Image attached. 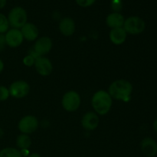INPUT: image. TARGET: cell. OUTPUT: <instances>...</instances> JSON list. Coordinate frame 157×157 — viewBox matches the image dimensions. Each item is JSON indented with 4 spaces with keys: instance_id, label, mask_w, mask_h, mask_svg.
<instances>
[{
    "instance_id": "cell-1",
    "label": "cell",
    "mask_w": 157,
    "mask_h": 157,
    "mask_svg": "<svg viewBox=\"0 0 157 157\" xmlns=\"http://www.w3.org/2000/svg\"><path fill=\"white\" fill-rule=\"evenodd\" d=\"M109 94L112 99L118 101H128L133 92V85L130 81L124 79H119L113 81L109 86Z\"/></svg>"
},
{
    "instance_id": "cell-2",
    "label": "cell",
    "mask_w": 157,
    "mask_h": 157,
    "mask_svg": "<svg viewBox=\"0 0 157 157\" xmlns=\"http://www.w3.org/2000/svg\"><path fill=\"white\" fill-rule=\"evenodd\" d=\"M112 98L105 90H98L93 95L91 105L97 114L105 115L110 111L112 107Z\"/></svg>"
},
{
    "instance_id": "cell-3",
    "label": "cell",
    "mask_w": 157,
    "mask_h": 157,
    "mask_svg": "<svg viewBox=\"0 0 157 157\" xmlns=\"http://www.w3.org/2000/svg\"><path fill=\"white\" fill-rule=\"evenodd\" d=\"M9 26L12 29H19L27 23V12L23 8L15 7L9 12L7 17Z\"/></svg>"
},
{
    "instance_id": "cell-4",
    "label": "cell",
    "mask_w": 157,
    "mask_h": 157,
    "mask_svg": "<svg viewBox=\"0 0 157 157\" xmlns=\"http://www.w3.org/2000/svg\"><path fill=\"white\" fill-rule=\"evenodd\" d=\"M81 99L80 94L75 90H69L66 92L62 98L61 104L66 111H76L81 105Z\"/></svg>"
},
{
    "instance_id": "cell-5",
    "label": "cell",
    "mask_w": 157,
    "mask_h": 157,
    "mask_svg": "<svg viewBox=\"0 0 157 157\" xmlns=\"http://www.w3.org/2000/svg\"><path fill=\"white\" fill-rule=\"evenodd\" d=\"M123 28L127 33L130 35H139L145 30L146 23L140 17L130 16L125 19Z\"/></svg>"
},
{
    "instance_id": "cell-6",
    "label": "cell",
    "mask_w": 157,
    "mask_h": 157,
    "mask_svg": "<svg viewBox=\"0 0 157 157\" xmlns=\"http://www.w3.org/2000/svg\"><path fill=\"white\" fill-rule=\"evenodd\" d=\"M38 119L32 115H27L20 120L18 124V128L21 133L24 134H31L37 130L38 128Z\"/></svg>"
},
{
    "instance_id": "cell-7",
    "label": "cell",
    "mask_w": 157,
    "mask_h": 157,
    "mask_svg": "<svg viewBox=\"0 0 157 157\" xmlns=\"http://www.w3.org/2000/svg\"><path fill=\"white\" fill-rule=\"evenodd\" d=\"M9 94L12 98L21 99L25 98L30 91V86L25 81H16L12 83L9 87Z\"/></svg>"
},
{
    "instance_id": "cell-8",
    "label": "cell",
    "mask_w": 157,
    "mask_h": 157,
    "mask_svg": "<svg viewBox=\"0 0 157 157\" xmlns=\"http://www.w3.org/2000/svg\"><path fill=\"white\" fill-rule=\"evenodd\" d=\"M35 67L36 71L41 76H48L51 75L53 71V65L48 58L39 56L35 59Z\"/></svg>"
},
{
    "instance_id": "cell-9",
    "label": "cell",
    "mask_w": 157,
    "mask_h": 157,
    "mask_svg": "<svg viewBox=\"0 0 157 157\" xmlns=\"http://www.w3.org/2000/svg\"><path fill=\"white\" fill-rule=\"evenodd\" d=\"M5 38H6V45L11 48L18 47L21 45L24 40L20 29H9L5 34Z\"/></svg>"
},
{
    "instance_id": "cell-10",
    "label": "cell",
    "mask_w": 157,
    "mask_h": 157,
    "mask_svg": "<svg viewBox=\"0 0 157 157\" xmlns=\"http://www.w3.org/2000/svg\"><path fill=\"white\" fill-rule=\"evenodd\" d=\"M52 39L47 36H43L36 40L34 44V51L39 56H43L52 50Z\"/></svg>"
},
{
    "instance_id": "cell-11",
    "label": "cell",
    "mask_w": 157,
    "mask_h": 157,
    "mask_svg": "<svg viewBox=\"0 0 157 157\" xmlns=\"http://www.w3.org/2000/svg\"><path fill=\"white\" fill-rule=\"evenodd\" d=\"M99 117L94 112H87L83 116L81 120V125L83 128L88 131H92L98 128L99 125Z\"/></svg>"
},
{
    "instance_id": "cell-12",
    "label": "cell",
    "mask_w": 157,
    "mask_h": 157,
    "mask_svg": "<svg viewBox=\"0 0 157 157\" xmlns=\"http://www.w3.org/2000/svg\"><path fill=\"white\" fill-rule=\"evenodd\" d=\"M140 148L147 157H154L157 154V143L151 137H146L141 141Z\"/></svg>"
},
{
    "instance_id": "cell-13",
    "label": "cell",
    "mask_w": 157,
    "mask_h": 157,
    "mask_svg": "<svg viewBox=\"0 0 157 157\" xmlns=\"http://www.w3.org/2000/svg\"><path fill=\"white\" fill-rule=\"evenodd\" d=\"M22 36L27 41H33L38 38V29L35 25L33 23L27 22L23 27L20 29Z\"/></svg>"
},
{
    "instance_id": "cell-14",
    "label": "cell",
    "mask_w": 157,
    "mask_h": 157,
    "mask_svg": "<svg viewBox=\"0 0 157 157\" xmlns=\"http://www.w3.org/2000/svg\"><path fill=\"white\" fill-rule=\"evenodd\" d=\"M75 21L71 18L66 17L62 18L59 23V30L63 35L66 37L71 36L75 32Z\"/></svg>"
},
{
    "instance_id": "cell-15",
    "label": "cell",
    "mask_w": 157,
    "mask_h": 157,
    "mask_svg": "<svg viewBox=\"0 0 157 157\" xmlns=\"http://www.w3.org/2000/svg\"><path fill=\"white\" fill-rule=\"evenodd\" d=\"M110 40L113 44L120 45L125 42L127 37V33L123 27L112 29L109 34Z\"/></svg>"
},
{
    "instance_id": "cell-16",
    "label": "cell",
    "mask_w": 157,
    "mask_h": 157,
    "mask_svg": "<svg viewBox=\"0 0 157 157\" xmlns=\"http://www.w3.org/2000/svg\"><path fill=\"white\" fill-rule=\"evenodd\" d=\"M124 15H121L120 12H113L108 15L106 18V23L108 27L110 29H117V28H121L124 26Z\"/></svg>"
},
{
    "instance_id": "cell-17",
    "label": "cell",
    "mask_w": 157,
    "mask_h": 157,
    "mask_svg": "<svg viewBox=\"0 0 157 157\" xmlns=\"http://www.w3.org/2000/svg\"><path fill=\"white\" fill-rule=\"evenodd\" d=\"M16 145L18 148H19L21 150H29L32 145V139L29 136V135L21 133L17 136Z\"/></svg>"
},
{
    "instance_id": "cell-18",
    "label": "cell",
    "mask_w": 157,
    "mask_h": 157,
    "mask_svg": "<svg viewBox=\"0 0 157 157\" xmlns=\"http://www.w3.org/2000/svg\"><path fill=\"white\" fill-rule=\"evenodd\" d=\"M0 157H22L21 151L12 147H6L0 151Z\"/></svg>"
},
{
    "instance_id": "cell-19",
    "label": "cell",
    "mask_w": 157,
    "mask_h": 157,
    "mask_svg": "<svg viewBox=\"0 0 157 157\" xmlns=\"http://www.w3.org/2000/svg\"><path fill=\"white\" fill-rule=\"evenodd\" d=\"M9 29V23L7 17L0 13V34H5Z\"/></svg>"
},
{
    "instance_id": "cell-20",
    "label": "cell",
    "mask_w": 157,
    "mask_h": 157,
    "mask_svg": "<svg viewBox=\"0 0 157 157\" xmlns=\"http://www.w3.org/2000/svg\"><path fill=\"white\" fill-rule=\"evenodd\" d=\"M10 96L9 88L3 85H0V101H5Z\"/></svg>"
},
{
    "instance_id": "cell-21",
    "label": "cell",
    "mask_w": 157,
    "mask_h": 157,
    "mask_svg": "<svg viewBox=\"0 0 157 157\" xmlns=\"http://www.w3.org/2000/svg\"><path fill=\"white\" fill-rule=\"evenodd\" d=\"M95 2H96V0H76V2L78 6L84 8L91 6Z\"/></svg>"
},
{
    "instance_id": "cell-22",
    "label": "cell",
    "mask_w": 157,
    "mask_h": 157,
    "mask_svg": "<svg viewBox=\"0 0 157 157\" xmlns=\"http://www.w3.org/2000/svg\"><path fill=\"white\" fill-rule=\"evenodd\" d=\"M35 58L33 56H32L31 55H27L23 59V63H24L25 65L28 66V67H31V66L34 65L35 64Z\"/></svg>"
},
{
    "instance_id": "cell-23",
    "label": "cell",
    "mask_w": 157,
    "mask_h": 157,
    "mask_svg": "<svg viewBox=\"0 0 157 157\" xmlns=\"http://www.w3.org/2000/svg\"><path fill=\"white\" fill-rule=\"evenodd\" d=\"M122 2L119 1H113L111 2V8L114 12H120L122 9Z\"/></svg>"
},
{
    "instance_id": "cell-24",
    "label": "cell",
    "mask_w": 157,
    "mask_h": 157,
    "mask_svg": "<svg viewBox=\"0 0 157 157\" xmlns=\"http://www.w3.org/2000/svg\"><path fill=\"white\" fill-rule=\"evenodd\" d=\"M6 45V38H5L4 34H0V52L4 50Z\"/></svg>"
},
{
    "instance_id": "cell-25",
    "label": "cell",
    "mask_w": 157,
    "mask_h": 157,
    "mask_svg": "<svg viewBox=\"0 0 157 157\" xmlns=\"http://www.w3.org/2000/svg\"><path fill=\"white\" fill-rule=\"evenodd\" d=\"M21 156H29V150H21Z\"/></svg>"
},
{
    "instance_id": "cell-26",
    "label": "cell",
    "mask_w": 157,
    "mask_h": 157,
    "mask_svg": "<svg viewBox=\"0 0 157 157\" xmlns=\"http://www.w3.org/2000/svg\"><path fill=\"white\" fill-rule=\"evenodd\" d=\"M3 69H4V63H3L2 60L0 58V74L2 72Z\"/></svg>"
},
{
    "instance_id": "cell-27",
    "label": "cell",
    "mask_w": 157,
    "mask_h": 157,
    "mask_svg": "<svg viewBox=\"0 0 157 157\" xmlns=\"http://www.w3.org/2000/svg\"><path fill=\"white\" fill-rule=\"evenodd\" d=\"M6 5V0H0V9H2Z\"/></svg>"
},
{
    "instance_id": "cell-28",
    "label": "cell",
    "mask_w": 157,
    "mask_h": 157,
    "mask_svg": "<svg viewBox=\"0 0 157 157\" xmlns=\"http://www.w3.org/2000/svg\"><path fill=\"white\" fill-rule=\"evenodd\" d=\"M28 157H41V156H40V154H38V153H32V154H29V156Z\"/></svg>"
},
{
    "instance_id": "cell-29",
    "label": "cell",
    "mask_w": 157,
    "mask_h": 157,
    "mask_svg": "<svg viewBox=\"0 0 157 157\" xmlns=\"http://www.w3.org/2000/svg\"><path fill=\"white\" fill-rule=\"evenodd\" d=\"M153 129H154V130L157 133V119L153 122Z\"/></svg>"
},
{
    "instance_id": "cell-30",
    "label": "cell",
    "mask_w": 157,
    "mask_h": 157,
    "mask_svg": "<svg viewBox=\"0 0 157 157\" xmlns=\"http://www.w3.org/2000/svg\"><path fill=\"white\" fill-rule=\"evenodd\" d=\"M3 135H4V131H3L1 127H0V139H1V138L2 137Z\"/></svg>"
},
{
    "instance_id": "cell-31",
    "label": "cell",
    "mask_w": 157,
    "mask_h": 157,
    "mask_svg": "<svg viewBox=\"0 0 157 157\" xmlns=\"http://www.w3.org/2000/svg\"><path fill=\"white\" fill-rule=\"evenodd\" d=\"M113 1H119V2H122V0H111V2Z\"/></svg>"
}]
</instances>
